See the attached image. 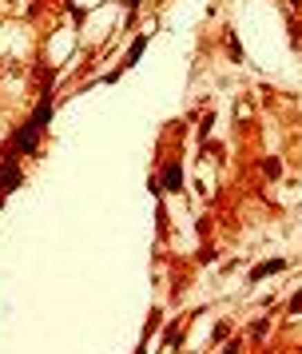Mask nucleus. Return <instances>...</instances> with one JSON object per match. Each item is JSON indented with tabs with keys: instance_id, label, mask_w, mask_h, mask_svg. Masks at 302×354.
I'll list each match as a JSON object with an SVG mask.
<instances>
[{
	"instance_id": "1",
	"label": "nucleus",
	"mask_w": 302,
	"mask_h": 354,
	"mask_svg": "<svg viewBox=\"0 0 302 354\" xmlns=\"http://www.w3.org/2000/svg\"><path fill=\"white\" fill-rule=\"evenodd\" d=\"M40 140H44V131L24 120V124L12 131V140H8V156H16V160H20V156H36V151H40Z\"/></svg>"
},
{
	"instance_id": "2",
	"label": "nucleus",
	"mask_w": 302,
	"mask_h": 354,
	"mask_svg": "<svg viewBox=\"0 0 302 354\" xmlns=\"http://www.w3.org/2000/svg\"><path fill=\"white\" fill-rule=\"evenodd\" d=\"M20 183H24V167L16 163V156H4V160H0V195L8 199Z\"/></svg>"
},
{
	"instance_id": "3",
	"label": "nucleus",
	"mask_w": 302,
	"mask_h": 354,
	"mask_svg": "<svg viewBox=\"0 0 302 354\" xmlns=\"http://www.w3.org/2000/svg\"><path fill=\"white\" fill-rule=\"evenodd\" d=\"M155 176H159V187H163V195H179V192H183V163H179V160H167V163L155 171Z\"/></svg>"
},
{
	"instance_id": "4",
	"label": "nucleus",
	"mask_w": 302,
	"mask_h": 354,
	"mask_svg": "<svg viewBox=\"0 0 302 354\" xmlns=\"http://www.w3.org/2000/svg\"><path fill=\"white\" fill-rule=\"evenodd\" d=\"M147 44H151V36H147V32L135 36V40H131V48L124 52V60H120V72H127V68H135V64H140V56L147 52Z\"/></svg>"
},
{
	"instance_id": "5",
	"label": "nucleus",
	"mask_w": 302,
	"mask_h": 354,
	"mask_svg": "<svg viewBox=\"0 0 302 354\" xmlns=\"http://www.w3.org/2000/svg\"><path fill=\"white\" fill-rule=\"evenodd\" d=\"M286 271V259H267V263H258V267H251V274H247V283H267L270 274Z\"/></svg>"
},
{
	"instance_id": "6",
	"label": "nucleus",
	"mask_w": 302,
	"mask_h": 354,
	"mask_svg": "<svg viewBox=\"0 0 302 354\" xmlns=\"http://www.w3.org/2000/svg\"><path fill=\"white\" fill-rule=\"evenodd\" d=\"M183 330H187L183 322H167V326H163V346H167V351H179V346H183Z\"/></svg>"
},
{
	"instance_id": "7",
	"label": "nucleus",
	"mask_w": 302,
	"mask_h": 354,
	"mask_svg": "<svg viewBox=\"0 0 302 354\" xmlns=\"http://www.w3.org/2000/svg\"><path fill=\"white\" fill-rule=\"evenodd\" d=\"M223 44H227V56H231L235 64H243V56H247V52H243V40H238L231 28H227V36H223Z\"/></svg>"
},
{
	"instance_id": "8",
	"label": "nucleus",
	"mask_w": 302,
	"mask_h": 354,
	"mask_svg": "<svg viewBox=\"0 0 302 354\" xmlns=\"http://www.w3.org/2000/svg\"><path fill=\"white\" fill-rule=\"evenodd\" d=\"M227 338H231V319H219V322H215V330H211V338H207V342H211V346H223Z\"/></svg>"
},
{
	"instance_id": "9",
	"label": "nucleus",
	"mask_w": 302,
	"mask_h": 354,
	"mask_svg": "<svg viewBox=\"0 0 302 354\" xmlns=\"http://www.w3.org/2000/svg\"><path fill=\"white\" fill-rule=\"evenodd\" d=\"M215 259H219V247H215V243H203V247L195 251V263H199V267H207V263H215Z\"/></svg>"
},
{
	"instance_id": "10",
	"label": "nucleus",
	"mask_w": 302,
	"mask_h": 354,
	"mask_svg": "<svg viewBox=\"0 0 302 354\" xmlns=\"http://www.w3.org/2000/svg\"><path fill=\"white\" fill-rule=\"evenodd\" d=\"M258 171H263L267 179H279V176H283V160H274V156H267V160L258 163Z\"/></svg>"
},
{
	"instance_id": "11",
	"label": "nucleus",
	"mask_w": 302,
	"mask_h": 354,
	"mask_svg": "<svg viewBox=\"0 0 302 354\" xmlns=\"http://www.w3.org/2000/svg\"><path fill=\"white\" fill-rule=\"evenodd\" d=\"M267 330H270V319H254L251 322V342H263V338H267Z\"/></svg>"
},
{
	"instance_id": "12",
	"label": "nucleus",
	"mask_w": 302,
	"mask_h": 354,
	"mask_svg": "<svg viewBox=\"0 0 302 354\" xmlns=\"http://www.w3.org/2000/svg\"><path fill=\"white\" fill-rule=\"evenodd\" d=\"M211 128H215V115L207 112L203 120H199V140H203V144H207V131H211Z\"/></svg>"
},
{
	"instance_id": "13",
	"label": "nucleus",
	"mask_w": 302,
	"mask_h": 354,
	"mask_svg": "<svg viewBox=\"0 0 302 354\" xmlns=\"http://www.w3.org/2000/svg\"><path fill=\"white\" fill-rule=\"evenodd\" d=\"M223 354H243V338H227L223 342Z\"/></svg>"
},
{
	"instance_id": "14",
	"label": "nucleus",
	"mask_w": 302,
	"mask_h": 354,
	"mask_svg": "<svg viewBox=\"0 0 302 354\" xmlns=\"http://www.w3.org/2000/svg\"><path fill=\"white\" fill-rule=\"evenodd\" d=\"M286 310H290V315H302V290H294V295H290V303H286Z\"/></svg>"
},
{
	"instance_id": "15",
	"label": "nucleus",
	"mask_w": 302,
	"mask_h": 354,
	"mask_svg": "<svg viewBox=\"0 0 302 354\" xmlns=\"http://www.w3.org/2000/svg\"><path fill=\"white\" fill-rule=\"evenodd\" d=\"M286 4H290V8H302V0H286Z\"/></svg>"
}]
</instances>
